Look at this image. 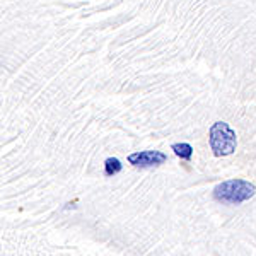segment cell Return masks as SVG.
<instances>
[{
	"instance_id": "1",
	"label": "cell",
	"mask_w": 256,
	"mask_h": 256,
	"mask_svg": "<svg viewBox=\"0 0 256 256\" xmlns=\"http://www.w3.org/2000/svg\"><path fill=\"white\" fill-rule=\"evenodd\" d=\"M256 186L246 180H229L222 181L214 188V198L224 205H241L246 200L253 198Z\"/></svg>"
},
{
	"instance_id": "2",
	"label": "cell",
	"mask_w": 256,
	"mask_h": 256,
	"mask_svg": "<svg viewBox=\"0 0 256 256\" xmlns=\"http://www.w3.org/2000/svg\"><path fill=\"white\" fill-rule=\"evenodd\" d=\"M208 144L216 158H226L236 152L238 137L226 122H216L208 130Z\"/></svg>"
},
{
	"instance_id": "3",
	"label": "cell",
	"mask_w": 256,
	"mask_h": 256,
	"mask_svg": "<svg viewBox=\"0 0 256 256\" xmlns=\"http://www.w3.org/2000/svg\"><path fill=\"white\" fill-rule=\"evenodd\" d=\"M168 160V156L160 150H142L128 156V162L135 168H154Z\"/></svg>"
},
{
	"instance_id": "4",
	"label": "cell",
	"mask_w": 256,
	"mask_h": 256,
	"mask_svg": "<svg viewBox=\"0 0 256 256\" xmlns=\"http://www.w3.org/2000/svg\"><path fill=\"white\" fill-rule=\"evenodd\" d=\"M171 148L174 150V154L178 156V158H181L183 160H192V158H193V147L186 142L172 144Z\"/></svg>"
},
{
	"instance_id": "5",
	"label": "cell",
	"mask_w": 256,
	"mask_h": 256,
	"mask_svg": "<svg viewBox=\"0 0 256 256\" xmlns=\"http://www.w3.org/2000/svg\"><path fill=\"white\" fill-rule=\"evenodd\" d=\"M123 164L120 162V159L116 158H108L104 160V174L106 176H116L118 172H122Z\"/></svg>"
}]
</instances>
